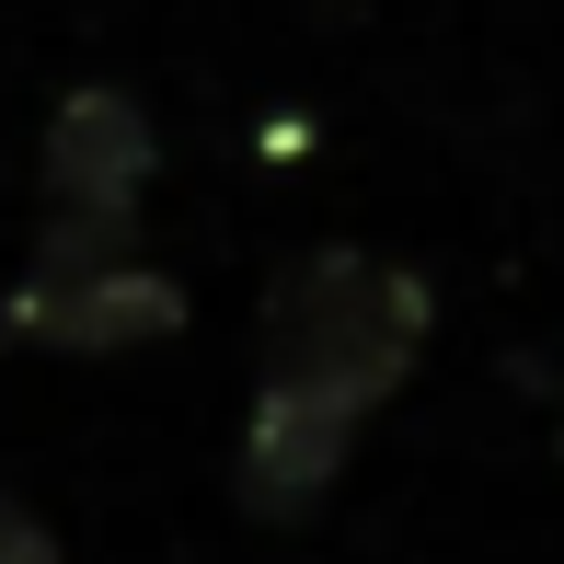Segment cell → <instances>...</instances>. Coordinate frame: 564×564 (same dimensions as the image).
Masks as SVG:
<instances>
[{
  "instance_id": "6da1fadb",
  "label": "cell",
  "mask_w": 564,
  "mask_h": 564,
  "mask_svg": "<svg viewBox=\"0 0 564 564\" xmlns=\"http://www.w3.org/2000/svg\"><path fill=\"white\" fill-rule=\"evenodd\" d=\"M426 323H438V300H426L415 265L357 253V242H312L265 289V392L380 415V392H403V369L426 357Z\"/></svg>"
},
{
  "instance_id": "7a4b0ae2",
  "label": "cell",
  "mask_w": 564,
  "mask_h": 564,
  "mask_svg": "<svg viewBox=\"0 0 564 564\" xmlns=\"http://www.w3.org/2000/svg\"><path fill=\"white\" fill-rule=\"evenodd\" d=\"M0 335L58 346V357H116V346H162L185 335V289L162 265H139V219H58L35 230V265L0 300Z\"/></svg>"
},
{
  "instance_id": "3957f363",
  "label": "cell",
  "mask_w": 564,
  "mask_h": 564,
  "mask_svg": "<svg viewBox=\"0 0 564 564\" xmlns=\"http://www.w3.org/2000/svg\"><path fill=\"white\" fill-rule=\"evenodd\" d=\"M35 173H46V208L58 219H139L150 173H162V139H150L139 93L82 82L58 116H46V162Z\"/></svg>"
},
{
  "instance_id": "277c9868",
  "label": "cell",
  "mask_w": 564,
  "mask_h": 564,
  "mask_svg": "<svg viewBox=\"0 0 564 564\" xmlns=\"http://www.w3.org/2000/svg\"><path fill=\"white\" fill-rule=\"evenodd\" d=\"M357 426H369V415H346V403L253 392V415H242V507H253V519H312V507L335 496Z\"/></svg>"
},
{
  "instance_id": "5b68a950",
  "label": "cell",
  "mask_w": 564,
  "mask_h": 564,
  "mask_svg": "<svg viewBox=\"0 0 564 564\" xmlns=\"http://www.w3.org/2000/svg\"><path fill=\"white\" fill-rule=\"evenodd\" d=\"M0 564H58V542H46V530L23 519L12 496H0Z\"/></svg>"
}]
</instances>
